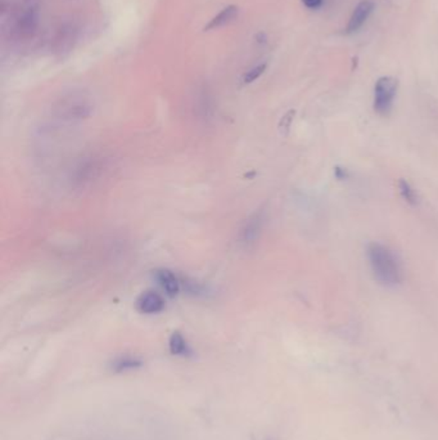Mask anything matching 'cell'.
<instances>
[{"label": "cell", "instance_id": "1", "mask_svg": "<svg viewBox=\"0 0 438 440\" xmlns=\"http://www.w3.org/2000/svg\"><path fill=\"white\" fill-rule=\"evenodd\" d=\"M367 256L369 260L373 276L381 285L395 287L404 279V272L400 259L388 246L379 242H371L367 247Z\"/></svg>", "mask_w": 438, "mask_h": 440}, {"label": "cell", "instance_id": "2", "mask_svg": "<svg viewBox=\"0 0 438 440\" xmlns=\"http://www.w3.org/2000/svg\"><path fill=\"white\" fill-rule=\"evenodd\" d=\"M94 105L84 93H69L57 102L54 112L63 121H81L92 115Z\"/></svg>", "mask_w": 438, "mask_h": 440}, {"label": "cell", "instance_id": "3", "mask_svg": "<svg viewBox=\"0 0 438 440\" xmlns=\"http://www.w3.org/2000/svg\"><path fill=\"white\" fill-rule=\"evenodd\" d=\"M399 81L391 76L379 77L374 88V109L378 115L388 116L392 111Z\"/></svg>", "mask_w": 438, "mask_h": 440}, {"label": "cell", "instance_id": "4", "mask_svg": "<svg viewBox=\"0 0 438 440\" xmlns=\"http://www.w3.org/2000/svg\"><path fill=\"white\" fill-rule=\"evenodd\" d=\"M104 169V162L97 156H89L80 160L71 174V183L77 188L90 185L98 179Z\"/></svg>", "mask_w": 438, "mask_h": 440}, {"label": "cell", "instance_id": "5", "mask_svg": "<svg viewBox=\"0 0 438 440\" xmlns=\"http://www.w3.org/2000/svg\"><path fill=\"white\" fill-rule=\"evenodd\" d=\"M264 224H265V211L264 210L256 211L254 215L249 216L248 220H246V223L243 224V227L240 228V232H239V245L246 247V248L254 246L261 236Z\"/></svg>", "mask_w": 438, "mask_h": 440}, {"label": "cell", "instance_id": "6", "mask_svg": "<svg viewBox=\"0 0 438 440\" xmlns=\"http://www.w3.org/2000/svg\"><path fill=\"white\" fill-rule=\"evenodd\" d=\"M77 35H78V30L75 23L66 22L62 25L54 38V53L60 57L67 55L75 46Z\"/></svg>", "mask_w": 438, "mask_h": 440}, {"label": "cell", "instance_id": "7", "mask_svg": "<svg viewBox=\"0 0 438 440\" xmlns=\"http://www.w3.org/2000/svg\"><path fill=\"white\" fill-rule=\"evenodd\" d=\"M39 25V9L35 4L25 8L15 21V34L21 39H30L36 32Z\"/></svg>", "mask_w": 438, "mask_h": 440}, {"label": "cell", "instance_id": "8", "mask_svg": "<svg viewBox=\"0 0 438 440\" xmlns=\"http://www.w3.org/2000/svg\"><path fill=\"white\" fill-rule=\"evenodd\" d=\"M137 309L143 314H157L165 309V299L161 293L146 291L137 300Z\"/></svg>", "mask_w": 438, "mask_h": 440}, {"label": "cell", "instance_id": "9", "mask_svg": "<svg viewBox=\"0 0 438 440\" xmlns=\"http://www.w3.org/2000/svg\"><path fill=\"white\" fill-rule=\"evenodd\" d=\"M373 9H374V3L371 0H362V1H360L355 8L353 15H351V18L348 21L346 29L347 34H354V32H357V31L360 30L362 25L367 22V20L369 18Z\"/></svg>", "mask_w": 438, "mask_h": 440}, {"label": "cell", "instance_id": "10", "mask_svg": "<svg viewBox=\"0 0 438 440\" xmlns=\"http://www.w3.org/2000/svg\"><path fill=\"white\" fill-rule=\"evenodd\" d=\"M154 279L169 296H177V293H180L182 282L172 272L167 269L156 270Z\"/></svg>", "mask_w": 438, "mask_h": 440}, {"label": "cell", "instance_id": "11", "mask_svg": "<svg viewBox=\"0 0 438 440\" xmlns=\"http://www.w3.org/2000/svg\"><path fill=\"white\" fill-rule=\"evenodd\" d=\"M237 15H238V7L228 6V7L224 8L219 15H215L208 22L207 26L205 27V30H214V29H217V27H221L224 25L231 22V20H234V17Z\"/></svg>", "mask_w": 438, "mask_h": 440}, {"label": "cell", "instance_id": "12", "mask_svg": "<svg viewBox=\"0 0 438 440\" xmlns=\"http://www.w3.org/2000/svg\"><path fill=\"white\" fill-rule=\"evenodd\" d=\"M169 349L171 354L177 356H188L192 353L186 340L180 332H174L169 340Z\"/></svg>", "mask_w": 438, "mask_h": 440}, {"label": "cell", "instance_id": "13", "mask_svg": "<svg viewBox=\"0 0 438 440\" xmlns=\"http://www.w3.org/2000/svg\"><path fill=\"white\" fill-rule=\"evenodd\" d=\"M143 366L142 359L132 355H121L112 362V370L115 372H126V371L138 370Z\"/></svg>", "mask_w": 438, "mask_h": 440}, {"label": "cell", "instance_id": "14", "mask_svg": "<svg viewBox=\"0 0 438 440\" xmlns=\"http://www.w3.org/2000/svg\"><path fill=\"white\" fill-rule=\"evenodd\" d=\"M197 114L202 117V119H208L210 116L212 115V111H214V103H212V98L210 95V93L203 89L200 91V95L197 98Z\"/></svg>", "mask_w": 438, "mask_h": 440}, {"label": "cell", "instance_id": "15", "mask_svg": "<svg viewBox=\"0 0 438 440\" xmlns=\"http://www.w3.org/2000/svg\"><path fill=\"white\" fill-rule=\"evenodd\" d=\"M399 191H400L401 197L406 201L408 204L413 205V206L418 205V202H419L418 193L414 189V187L409 183L408 180L401 179L400 182H399Z\"/></svg>", "mask_w": 438, "mask_h": 440}, {"label": "cell", "instance_id": "16", "mask_svg": "<svg viewBox=\"0 0 438 440\" xmlns=\"http://www.w3.org/2000/svg\"><path fill=\"white\" fill-rule=\"evenodd\" d=\"M266 67H268V63H260V65L254 66V67L249 69L246 75L243 76V83H245V84L254 83V80H257V79L261 76L262 74L265 72Z\"/></svg>", "mask_w": 438, "mask_h": 440}, {"label": "cell", "instance_id": "17", "mask_svg": "<svg viewBox=\"0 0 438 440\" xmlns=\"http://www.w3.org/2000/svg\"><path fill=\"white\" fill-rule=\"evenodd\" d=\"M302 3L308 9H319L323 6L324 0H302Z\"/></svg>", "mask_w": 438, "mask_h": 440}, {"label": "cell", "instance_id": "18", "mask_svg": "<svg viewBox=\"0 0 438 440\" xmlns=\"http://www.w3.org/2000/svg\"><path fill=\"white\" fill-rule=\"evenodd\" d=\"M336 175L338 179H345L347 177V171L346 170L341 169V168H337L336 169Z\"/></svg>", "mask_w": 438, "mask_h": 440}]
</instances>
